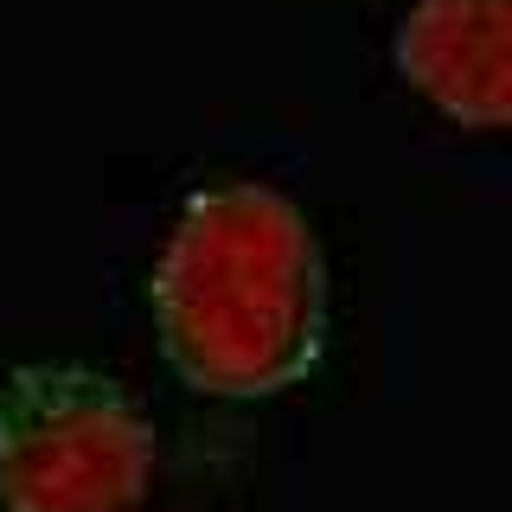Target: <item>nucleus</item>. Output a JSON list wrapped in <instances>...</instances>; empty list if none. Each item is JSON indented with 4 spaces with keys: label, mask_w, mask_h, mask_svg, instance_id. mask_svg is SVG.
Returning <instances> with one entry per match:
<instances>
[{
    "label": "nucleus",
    "mask_w": 512,
    "mask_h": 512,
    "mask_svg": "<svg viewBox=\"0 0 512 512\" xmlns=\"http://www.w3.org/2000/svg\"><path fill=\"white\" fill-rule=\"evenodd\" d=\"M148 301L173 378L231 404L314 378L333 327L314 224L282 186L263 180L192 192L154 256Z\"/></svg>",
    "instance_id": "nucleus-1"
},
{
    "label": "nucleus",
    "mask_w": 512,
    "mask_h": 512,
    "mask_svg": "<svg viewBox=\"0 0 512 512\" xmlns=\"http://www.w3.org/2000/svg\"><path fill=\"white\" fill-rule=\"evenodd\" d=\"M154 461V423L122 378L77 359H39L0 384L7 512H135Z\"/></svg>",
    "instance_id": "nucleus-2"
},
{
    "label": "nucleus",
    "mask_w": 512,
    "mask_h": 512,
    "mask_svg": "<svg viewBox=\"0 0 512 512\" xmlns=\"http://www.w3.org/2000/svg\"><path fill=\"white\" fill-rule=\"evenodd\" d=\"M391 64L436 116L493 135L512 116V0H416Z\"/></svg>",
    "instance_id": "nucleus-3"
}]
</instances>
